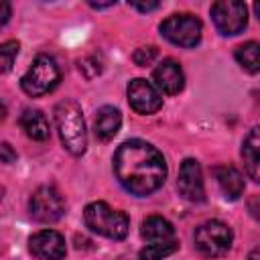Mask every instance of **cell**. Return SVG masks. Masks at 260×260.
I'll return each mask as SVG.
<instances>
[{"label":"cell","instance_id":"6da1fadb","mask_svg":"<svg viewBox=\"0 0 260 260\" xmlns=\"http://www.w3.org/2000/svg\"><path fill=\"white\" fill-rule=\"evenodd\" d=\"M114 173L126 191L150 195L165 183L167 162L156 146L134 138L118 146L114 154Z\"/></svg>","mask_w":260,"mask_h":260},{"label":"cell","instance_id":"8992f818","mask_svg":"<svg viewBox=\"0 0 260 260\" xmlns=\"http://www.w3.org/2000/svg\"><path fill=\"white\" fill-rule=\"evenodd\" d=\"M28 211L39 223H55L65 213V199L53 185H41L28 199Z\"/></svg>","mask_w":260,"mask_h":260},{"label":"cell","instance_id":"4fadbf2b","mask_svg":"<svg viewBox=\"0 0 260 260\" xmlns=\"http://www.w3.org/2000/svg\"><path fill=\"white\" fill-rule=\"evenodd\" d=\"M120 124H122V114L118 108L114 106H102L95 114V122H93V128H95V136L98 140L102 142H108L112 140L118 130H120Z\"/></svg>","mask_w":260,"mask_h":260},{"label":"cell","instance_id":"d4e9b609","mask_svg":"<svg viewBox=\"0 0 260 260\" xmlns=\"http://www.w3.org/2000/svg\"><path fill=\"white\" fill-rule=\"evenodd\" d=\"M248 260H258V248H254V250L250 252V256H248Z\"/></svg>","mask_w":260,"mask_h":260},{"label":"cell","instance_id":"7402d4cb","mask_svg":"<svg viewBox=\"0 0 260 260\" xmlns=\"http://www.w3.org/2000/svg\"><path fill=\"white\" fill-rule=\"evenodd\" d=\"M0 160L6 162V165L16 160V152H14V148L8 142H0Z\"/></svg>","mask_w":260,"mask_h":260},{"label":"cell","instance_id":"2e32d148","mask_svg":"<svg viewBox=\"0 0 260 260\" xmlns=\"http://www.w3.org/2000/svg\"><path fill=\"white\" fill-rule=\"evenodd\" d=\"M242 158L246 165V171L250 175V179L258 181L260 179V138H258V128H252L248 132V136L242 142Z\"/></svg>","mask_w":260,"mask_h":260},{"label":"cell","instance_id":"30bf717a","mask_svg":"<svg viewBox=\"0 0 260 260\" xmlns=\"http://www.w3.org/2000/svg\"><path fill=\"white\" fill-rule=\"evenodd\" d=\"M30 254L37 260H63L67 254L65 238L55 230H41L28 240Z\"/></svg>","mask_w":260,"mask_h":260},{"label":"cell","instance_id":"7a4b0ae2","mask_svg":"<svg viewBox=\"0 0 260 260\" xmlns=\"http://www.w3.org/2000/svg\"><path fill=\"white\" fill-rule=\"evenodd\" d=\"M55 124L65 150L73 156H81L87 148V132L79 104L71 100L59 102L55 106Z\"/></svg>","mask_w":260,"mask_h":260},{"label":"cell","instance_id":"8fae6325","mask_svg":"<svg viewBox=\"0 0 260 260\" xmlns=\"http://www.w3.org/2000/svg\"><path fill=\"white\" fill-rule=\"evenodd\" d=\"M177 189L179 193L193 203H201L205 199V187H203V175L201 167L195 158H185L179 169V179H177Z\"/></svg>","mask_w":260,"mask_h":260},{"label":"cell","instance_id":"d6986e66","mask_svg":"<svg viewBox=\"0 0 260 260\" xmlns=\"http://www.w3.org/2000/svg\"><path fill=\"white\" fill-rule=\"evenodd\" d=\"M179 244L175 240H169V242H154V244H148L140 250L138 254V260H162L167 256H171L173 252H177Z\"/></svg>","mask_w":260,"mask_h":260},{"label":"cell","instance_id":"5bb4252c","mask_svg":"<svg viewBox=\"0 0 260 260\" xmlns=\"http://www.w3.org/2000/svg\"><path fill=\"white\" fill-rule=\"evenodd\" d=\"M215 181L223 193V197L228 199H240L244 193V179L240 175V171L232 165H223V167H215L213 169Z\"/></svg>","mask_w":260,"mask_h":260},{"label":"cell","instance_id":"ffe728a7","mask_svg":"<svg viewBox=\"0 0 260 260\" xmlns=\"http://www.w3.org/2000/svg\"><path fill=\"white\" fill-rule=\"evenodd\" d=\"M18 41H6L0 45V73H8L18 55Z\"/></svg>","mask_w":260,"mask_h":260},{"label":"cell","instance_id":"44dd1931","mask_svg":"<svg viewBox=\"0 0 260 260\" xmlns=\"http://www.w3.org/2000/svg\"><path fill=\"white\" fill-rule=\"evenodd\" d=\"M156 55H158V51H156L154 47H140V49H136V51H134L132 59H134V63H136V65L146 67V65H150V63L156 59Z\"/></svg>","mask_w":260,"mask_h":260},{"label":"cell","instance_id":"9a60e30c","mask_svg":"<svg viewBox=\"0 0 260 260\" xmlns=\"http://www.w3.org/2000/svg\"><path fill=\"white\" fill-rule=\"evenodd\" d=\"M140 236L154 244V242H169V240H175V228L171 221H167L165 217L160 215H150L142 221V228H140Z\"/></svg>","mask_w":260,"mask_h":260},{"label":"cell","instance_id":"e0dca14e","mask_svg":"<svg viewBox=\"0 0 260 260\" xmlns=\"http://www.w3.org/2000/svg\"><path fill=\"white\" fill-rule=\"evenodd\" d=\"M20 126L26 132L28 138L32 140H47L51 130H49V120L41 110H24L20 116Z\"/></svg>","mask_w":260,"mask_h":260},{"label":"cell","instance_id":"3957f363","mask_svg":"<svg viewBox=\"0 0 260 260\" xmlns=\"http://www.w3.org/2000/svg\"><path fill=\"white\" fill-rule=\"evenodd\" d=\"M83 219H85V225L100 234V236H106L110 240H122L126 238L128 234V228H130V219L124 211L120 209H114L110 207L106 201H93L85 207L83 211Z\"/></svg>","mask_w":260,"mask_h":260},{"label":"cell","instance_id":"ac0fdd59","mask_svg":"<svg viewBox=\"0 0 260 260\" xmlns=\"http://www.w3.org/2000/svg\"><path fill=\"white\" fill-rule=\"evenodd\" d=\"M260 45L256 41H248L236 49V61L248 71V73H258L260 71V59H258Z\"/></svg>","mask_w":260,"mask_h":260},{"label":"cell","instance_id":"52a82bcc","mask_svg":"<svg viewBox=\"0 0 260 260\" xmlns=\"http://www.w3.org/2000/svg\"><path fill=\"white\" fill-rule=\"evenodd\" d=\"M201 30L203 24L197 16L193 14H171L169 18H165L160 22V32L167 41H171L173 45L179 47H195L201 41Z\"/></svg>","mask_w":260,"mask_h":260},{"label":"cell","instance_id":"5b68a950","mask_svg":"<svg viewBox=\"0 0 260 260\" xmlns=\"http://www.w3.org/2000/svg\"><path fill=\"white\" fill-rule=\"evenodd\" d=\"M232 242H234L232 230L219 219H209L195 230V248L207 258H219L228 254Z\"/></svg>","mask_w":260,"mask_h":260},{"label":"cell","instance_id":"cb8c5ba5","mask_svg":"<svg viewBox=\"0 0 260 260\" xmlns=\"http://www.w3.org/2000/svg\"><path fill=\"white\" fill-rule=\"evenodd\" d=\"M130 6L140 10V12H150V10L158 8V2H130Z\"/></svg>","mask_w":260,"mask_h":260},{"label":"cell","instance_id":"7c38bea8","mask_svg":"<svg viewBox=\"0 0 260 260\" xmlns=\"http://www.w3.org/2000/svg\"><path fill=\"white\" fill-rule=\"evenodd\" d=\"M154 87L167 95H175L185 87V75L175 59H162L152 71Z\"/></svg>","mask_w":260,"mask_h":260},{"label":"cell","instance_id":"ba28073f","mask_svg":"<svg viewBox=\"0 0 260 260\" xmlns=\"http://www.w3.org/2000/svg\"><path fill=\"white\" fill-rule=\"evenodd\" d=\"M211 20L221 35H238L248 24V8L244 2L219 0L211 4Z\"/></svg>","mask_w":260,"mask_h":260},{"label":"cell","instance_id":"9c48e42d","mask_svg":"<svg viewBox=\"0 0 260 260\" xmlns=\"http://www.w3.org/2000/svg\"><path fill=\"white\" fill-rule=\"evenodd\" d=\"M128 104L134 112L142 114V116H148V114H154L162 108V95L160 91L146 79L142 77H136L128 83Z\"/></svg>","mask_w":260,"mask_h":260},{"label":"cell","instance_id":"484cf974","mask_svg":"<svg viewBox=\"0 0 260 260\" xmlns=\"http://www.w3.org/2000/svg\"><path fill=\"white\" fill-rule=\"evenodd\" d=\"M4 116H6V106L0 104V120H4Z\"/></svg>","mask_w":260,"mask_h":260},{"label":"cell","instance_id":"277c9868","mask_svg":"<svg viewBox=\"0 0 260 260\" xmlns=\"http://www.w3.org/2000/svg\"><path fill=\"white\" fill-rule=\"evenodd\" d=\"M61 81L59 65L49 55H39L32 65L26 69V73L20 79V87L30 98H41L51 93Z\"/></svg>","mask_w":260,"mask_h":260},{"label":"cell","instance_id":"603a6c76","mask_svg":"<svg viewBox=\"0 0 260 260\" xmlns=\"http://www.w3.org/2000/svg\"><path fill=\"white\" fill-rule=\"evenodd\" d=\"M10 14H12L10 4L4 2V0H0V30H2V28L6 26V22L10 20Z\"/></svg>","mask_w":260,"mask_h":260}]
</instances>
